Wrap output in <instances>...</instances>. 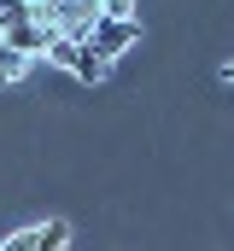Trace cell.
<instances>
[{
  "instance_id": "obj_3",
  "label": "cell",
  "mask_w": 234,
  "mask_h": 251,
  "mask_svg": "<svg viewBox=\"0 0 234 251\" xmlns=\"http://www.w3.org/2000/svg\"><path fill=\"white\" fill-rule=\"evenodd\" d=\"M24 70H29V59H24L18 47H6V41H0V88H6V82H18Z\"/></svg>"
},
{
  "instance_id": "obj_1",
  "label": "cell",
  "mask_w": 234,
  "mask_h": 251,
  "mask_svg": "<svg viewBox=\"0 0 234 251\" xmlns=\"http://www.w3.org/2000/svg\"><path fill=\"white\" fill-rule=\"evenodd\" d=\"M135 41H141V24H135V18H100L94 35H88V47H100L106 59H117V53L135 47Z\"/></svg>"
},
{
  "instance_id": "obj_2",
  "label": "cell",
  "mask_w": 234,
  "mask_h": 251,
  "mask_svg": "<svg viewBox=\"0 0 234 251\" xmlns=\"http://www.w3.org/2000/svg\"><path fill=\"white\" fill-rule=\"evenodd\" d=\"M70 76H76V82H106V76H112V59H106L100 47L82 41V53H76V64H70Z\"/></svg>"
},
{
  "instance_id": "obj_4",
  "label": "cell",
  "mask_w": 234,
  "mask_h": 251,
  "mask_svg": "<svg viewBox=\"0 0 234 251\" xmlns=\"http://www.w3.org/2000/svg\"><path fill=\"white\" fill-rule=\"evenodd\" d=\"M76 53H82V41H70V35H53V47H47V64L70 70V64H76Z\"/></svg>"
},
{
  "instance_id": "obj_7",
  "label": "cell",
  "mask_w": 234,
  "mask_h": 251,
  "mask_svg": "<svg viewBox=\"0 0 234 251\" xmlns=\"http://www.w3.org/2000/svg\"><path fill=\"white\" fill-rule=\"evenodd\" d=\"M135 12V0H100V18H129Z\"/></svg>"
},
{
  "instance_id": "obj_6",
  "label": "cell",
  "mask_w": 234,
  "mask_h": 251,
  "mask_svg": "<svg viewBox=\"0 0 234 251\" xmlns=\"http://www.w3.org/2000/svg\"><path fill=\"white\" fill-rule=\"evenodd\" d=\"M0 251H41V228H24V234L0 240Z\"/></svg>"
},
{
  "instance_id": "obj_8",
  "label": "cell",
  "mask_w": 234,
  "mask_h": 251,
  "mask_svg": "<svg viewBox=\"0 0 234 251\" xmlns=\"http://www.w3.org/2000/svg\"><path fill=\"white\" fill-rule=\"evenodd\" d=\"M223 76H229V82H234V64H229V70H223Z\"/></svg>"
},
{
  "instance_id": "obj_5",
  "label": "cell",
  "mask_w": 234,
  "mask_h": 251,
  "mask_svg": "<svg viewBox=\"0 0 234 251\" xmlns=\"http://www.w3.org/2000/svg\"><path fill=\"white\" fill-rule=\"evenodd\" d=\"M70 246V222L53 216V222H41V251H64Z\"/></svg>"
}]
</instances>
